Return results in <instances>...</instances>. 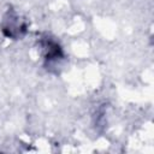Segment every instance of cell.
I'll return each instance as SVG.
<instances>
[{"instance_id": "1", "label": "cell", "mask_w": 154, "mask_h": 154, "mask_svg": "<svg viewBox=\"0 0 154 154\" xmlns=\"http://www.w3.org/2000/svg\"><path fill=\"white\" fill-rule=\"evenodd\" d=\"M43 47L46 49V55H45L46 61L51 63V61H54L57 59L63 58V51H61L60 46L57 42H54V41H46Z\"/></svg>"}]
</instances>
